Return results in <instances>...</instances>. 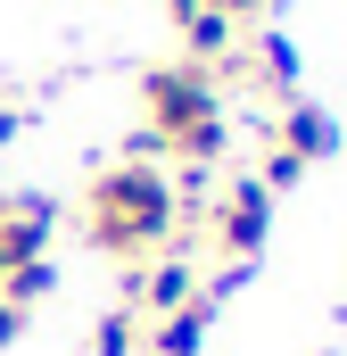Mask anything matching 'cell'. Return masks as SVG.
<instances>
[{"instance_id": "obj_5", "label": "cell", "mask_w": 347, "mask_h": 356, "mask_svg": "<svg viewBox=\"0 0 347 356\" xmlns=\"http://www.w3.org/2000/svg\"><path fill=\"white\" fill-rule=\"evenodd\" d=\"M273 149L298 158V166H323V158H339V116L298 91V99H281V116H273Z\"/></svg>"}, {"instance_id": "obj_4", "label": "cell", "mask_w": 347, "mask_h": 356, "mask_svg": "<svg viewBox=\"0 0 347 356\" xmlns=\"http://www.w3.org/2000/svg\"><path fill=\"white\" fill-rule=\"evenodd\" d=\"M190 298H198L190 249H158L149 266H133V282H124V307H133L141 323H158V315H174V307H190Z\"/></svg>"}, {"instance_id": "obj_15", "label": "cell", "mask_w": 347, "mask_h": 356, "mask_svg": "<svg viewBox=\"0 0 347 356\" xmlns=\"http://www.w3.org/2000/svg\"><path fill=\"white\" fill-rule=\"evenodd\" d=\"M314 356H339V348H314Z\"/></svg>"}, {"instance_id": "obj_13", "label": "cell", "mask_w": 347, "mask_h": 356, "mask_svg": "<svg viewBox=\"0 0 347 356\" xmlns=\"http://www.w3.org/2000/svg\"><path fill=\"white\" fill-rule=\"evenodd\" d=\"M166 8H174V25H182V17H198V8H207V0H166Z\"/></svg>"}, {"instance_id": "obj_1", "label": "cell", "mask_w": 347, "mask_h": 356, "mask_svg": "<svg viewBox=\"0 0 347 356\" xmlns=\"http://www.w3.org/2000/svg\"><path fill=\"white\" fill-rule=\"evenodd\" d=\"M83 232L99 257H158L174 232H182V199H174V175L166 166H99L83 191Z\"/></svg>"}, {"instance_id": "obj_3", "label": "cell", "mask_w": 347, "mask_h": 356, "mask_svg": "<svg viewBox=\"0 0 347 356\" xmlns=\"http://www.w3.org/2000/svg\"><path fill=\"white\" fill-rule=\"evenodd\" d=\"M207 232H215L223 257H248V266H257L264 241H273V191H264L257 175H232L215 199H207Z\"/></svg>"}, {"instance_id": "obj_11", "label": "cell", "mask_w": 347, "mask_h": 356, "mask_svg": "<svg viewBox=\"0 0 347 356\" xmlns=\"http://www.w3.org/2000/svg\"><path fill=\"white\" fill-rule=\"evenodd\" d=\"M17 332H25V307H8V298H0V348H17Z\"/></svg>"}, {"instance_id": "obj_6", "label": "cell", "mask_w": 347, "mask_h": 356, "mask_svg": "<svg viewBox=\"0 0 347 356\" xmlns=\"http://www.w3.org/2000/svg\"><path fill=\"white\" fill-rule=\"evenodd\" d=\"M240 67H248V75L273 91V99H298V83H306V58H298V42H289L281 25H264L257 42L240 50Z\"/></svg>"}, {"instance_id": "obj_8", "label": "cell", "mask_w": 347, "mask_h": 356, "mask_svg": "<svg viewBox=\"0 0 347 356\" xmlns=\"http://www.w3.org/2000/svg\"><path fill=\"white\" fill-rule=\"evenodd\" d=\"M182 50H190V67H232V50H240V25L232 17H215V8H198V17H182Z\"/></svg>"}, {"instance_id": "obj_14", "label": "cell", "mask_w": 347, "mask_h": 356, "mask_svg": "<svg viewBox=\"0 0 347 356\" xmlns=\"http://www.w3.org/2000/svg\"><path fill=\"white\" fill-rule=\"evenodd\" d=\"M0 224H8V191H0Z\"/></svg>"}, {"instance_id": "obj_9", "label": "cell", "mask_w": 347, "mask_h": 356, "mask_svg": "<svg viewBox=\"0 0 347 356\" xmlns=\"http://www.w3.org/2000/svg\"><path fill=\"white\" fill-rule=\"evenodd\" d=\"M91 356H141V315L133 307H108L91 323Z\"/></svg>"}, {"instance_id": "obj_2", "label": "cell", "mask_w": 347, "mask_h": 356, "mask_svg": "<svg viewBox=\"0 0 347 356\" xmlns=\"http://www.w3.org/2000/svg\"><path fill=\"white\" fill-rule=\"evenodd\" d=\"M141 124L166 141L174 166H198V175H215L223 158H232V116H223V91L207 67H190V58H166V67H149L141 75Z\"/></svg>"}, {"instance_id": "obj_7", "label": "cell", "mask_w": 347, "mask_h": 356, "mask_svg": "<svg viewBox=\"0 0 347 356\" xmlns=\"http://www.w3.org/2000/svg\"><path fill=\"white\" fill-rule=\"evenodd\" d=\"M207 323H215V315L190 298V307L158 315V323H141V348H149V356H198V348H207Z\"/></svg>"}, {"instance_id": "obj_12", "label": "cell", "mask_w": 347, "mask_h": 356, "mask_svg": "<svg viewBox=\"0 0 347 356\" xmlns=\"http://www.w3.org/2000/svg\"><path fill=\"white\" fill-rule=\"evenodd\" d=\"M17 133H25V108H17V99H0V141H17Z\"/></svg>"}, {"instance_id": "obj_10", "label": "cell", "mask_w": 347, "mask_h": 356, "mask_svg": "<svg viewBox=\"0 0 347 356\" xmlns=\"http://www.w3.org/2000/svg\"><path fill=\"white\" fill-rule=\"evenodd\" d=\"M207 8H215V17H232V25H240V17H264V8H273V0H207Z\"/></svg>"}]
</instances>
